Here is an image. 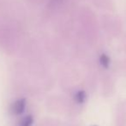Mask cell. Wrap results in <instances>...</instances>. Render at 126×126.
Listing matches in <instances>:
<instances>
[{
	"mask_svg": "<svg viewBox=\"0 0 126 126\" xmlns=\"http://www.w3.org/2000/svg\"><path fill=\"white\" fill-rule=\"evenodd\" d=\"M110 58L106 54H101L100 57V63L105 69H107L110 65Z\"/></svg>",
	"mask_w": 126,
	"mask_h": 126,
	"instance_id": "4",
	"label": "cell"
},
{
	"mask_svg": "<svg viewBox=\"0 0 126 126\" xmlns=\"http://www.w3.org/2000/svg\"><path fill=\"white\" fill-rule=\"evenodd\" d=\"M94 126H97V125H94Z\"/></svg>",
	"mask_w": 126,
	"mask_h": 126,
	"instance_id": "5",
	"label": "cell"
},
{
	"mask_svg": "<svg viewBox=\"0 0 126 126\" xmlns=\"http://www.w3.org/2000/svg\"><path fill=\"white\" fill-rule=\"evenodd\" d=\"M33 123V118L31 115H28L22 118L19 122L18 126H31Z\"/></svg>",
	"mask_w": 126,
	"mask_h": 126,
	"instance_id": "2",
	"label": "cell"
},
{
	"mask_svg": "<svg viewBox=\"0 0 126 126\" xmlns=\"http://www.w3.org/2000/svg\"><path fill=\"white\" fill-rule=\"evenodd\" d=\"M87 98V94H86V92L85 91H78L75 94V100L77 103L79 104H82V103L85 102Z\"/></svg>",
	"mask_w": 126,
	"mask_h": 126,
	"instance_id": "3",
	"label": "cell"
},
{
	"mask_svg": "<svg viewBox=\"0 0 126 126\" xmlns=\"http://www.w3.org/2000/svg\"><path fill=\"white\" fill-rule=\"evenodd\" d=\"M26 108V100L19 99L16 101L12 103L10 106V111L14 115H21L24 112Z\"/></svg>",
	"mask_w": 126,
	"mask_h": 126,
	"instance_id": "1",
	"label": "cell"
}]
</instances>
